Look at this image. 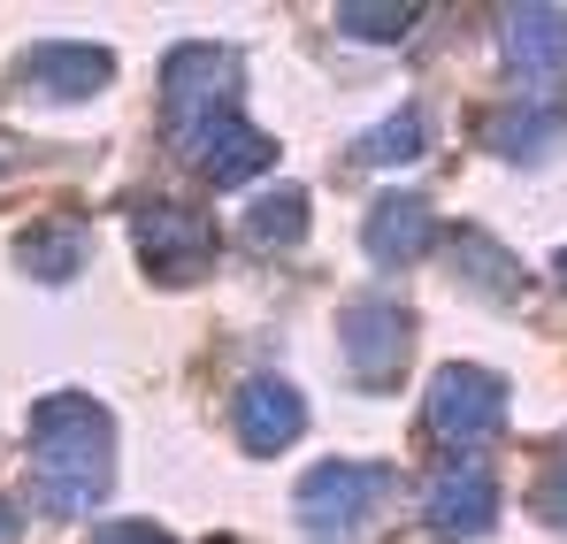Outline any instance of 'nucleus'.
<instances>
[{"instance_id":"412c9836","label":"nucleus","mask_w":567,"mask_h":544,"mask_svg":"<svg viewBox=\"0 0 567 544\" xmlns=\"http://www.w3.org/2000/svg\"><path fill=\"white\" fill-rule=\"evenodd\" d=\"M0 544H16V506L0 499Z\"/></svg>"},{"instance_id":"2eb2a0df","label":"nucleus","mask_w":567,"mask_h":544,"mask_svg":"<svg viewBox=\"0 0 567 544\" xmlns=\"http://www.w3.org/2000/svg\"><path fill=\"white\" fill-rule=\"evenodd\" d=\"M453 261H461V276H468L483 299H498V307L522 299V261H514L491 230H461V238H453Z\"/></svg>"},{"instance_id":"4be33fe9","label":"nucleus","mask_w":567,"mask_h":544,"mask_svg":"<svg viewBox=\"0 0 567 544\" xmlns=\"http://www.w3.org/2000/svg\"><path fill=\"white\" fill-rule=\"evenodd\" d=\"M560 276H567V254H560Z\"/></svg>"},{"instance_id":"1a4fd4ad","label":"nucleus","mask_w":567,"mask_h":544,"mask_svg":"<svg viewBox=\"0 0 567 544\" xmlns=\"http://www.w3.org/2000/svg\"><path fill=\"white\" fill-rule=\"evenodd\" d=\"M115 78V54L93 47V39H47V47H31L23 54V85L39 92V100H93L100 85Z\"/></svg>"},{"instance_id":"6e6552de","label":"nucleus","mask_w":567,"mask_h":544,"mask_svg":"<svg viewBox=\"0 0 567 544\" xmlns=\"http://www.w3.org/2000/svg\"><path fill=\"white\" fill-rule=\"evenodd\" d=\"M230 430H238V445L254 460H277L284 445H299L307 407H299V391H291L284 376H246L238 399H230Z\"/></svg>"},{"instance_id":"aec40b11","label":"nucleus","mask_w":567,"mask_h":544,"mask_svg":"<svg viewBox=\"0 0 567 544\" xmlns=\"http://www.w3.org/2000/svg\"><path fill=\"white\" fill-rule=\"evenodd\" d=\"M93 544H177L169 530H154V522H107Z\"/></svg>"},{"instance_id":"0eeeda50","label":"nucleus","mask_w":567,"mask_h":544,"mask_svg":"<svg viewBox=\"0 0 567 544\" xmlns=\"http://www.w3.org/2000/svg\"><path fill=\"white\" fill-rule=\"evenodd\" d=\"M498 31L506 70L529 85V100H567V8H506Z\"/></svg>"},{"instance_id":"ddd939ff","label":"nucleus","mask_w":567,"mask_h":544,"mask_svg":"<svg viewBox=\"0 0 567 544\" xmlns=\"http://www.w3.org/2000/svg\"><path fill=\"white\" fill-rule=\"evenodd\" d=\"M483 146L498 162H545L567 146V100H506L491 123H483Z\"/></svg>"},{"instance_id":"6ab92c4d","label":"nucleus","mask_w":567,"mask_h":544,"mask_svg":"<svg viewBox=\"0 0 567 544\" xmlns=\"http://www.w3.org/2000/svg\"><path fill=\"white\" fill-rule=\"evenodd\" d=\"M537 522L567 537V445L553 453V468H545V483H537Z\"/></svg>"},{"instance_id":"f3484780","label":"nucleus","mask_w":567,"mask_h":544,"mask_svg":"<svg viewBox=\"0 0 567 544\" xmlns=\"http://www.w3.org/2000/svg\"><path fill=\"white\" fill-rule=\"evenodd\" d=\"M422 138H430V123H422V107H399V115H383L377 131L353 146V162L361 170H391V162H414L422 154Z\"/></svg>"},{"instance_id":"7ed1b4c3","label":"nucleus","mask_w":567,"mask_h":544,"mask_svg":"<svg viewBox=\"0 0 567 544\" xmlns=\"http://www.w3.org/2000/svg\"><path fill=\"white\" fill-rule=\"evenodd\" d=\"M131 238H138L146 276H162V284H199L215 269V254H223L215 223L199 207H177V199H138L131 207Z\"/></svg>"},{"instance_id":"423d86ee","label":"nucleus","mask_w":567,"mask_h":544,"mask_svg":"<svg viewBox=\"0 0 567 544\" xmlns=\"http://www.w3.org/2000/svg\"><path fill=\"white\" fill-rule=\"evenodd\" d=\"M338 338H346V368H353V383H369V391H391L399 376H406V346H414V315L399 307V299H353L346 307V322H338Z\"/></svg>"},{"instance_id":"39448f33","label":"nucleus","mask_w":567,"mask_h":544,"mask_svg":"<svg viewBox=\"0 0 567 544\" xmlns=\"http://www.w3.org/2000/svg\"><path fill=\"white\" fill-rule=\"evenodd\" d=\"M391 491V475H383L377 460H322V468H307L299 475V530L307 537H346V530H361L369 514H377V499Z\"/></svg>"},{"instance_id":"f03ea898","label":"nucleus","mask_w":567,"mask_h":544,"mask_svg":"<svg viewBox=\"0 0 567 544\" xmlns=\"http://www.w3.org/2000/svg\"><path fill=\"white\" fill-rule=\"evenodd\" d=\"M223 115H238V54L215 39H185L162 62V131L185 154L199 131H215Z\"/></svg>"},{"instance_id":"f8f14e48","label":"nucleus","mask_w":567,"mask_h":544,"mask_svg":"<svg viewBox=\"0 0 567 544\" xmlns=\"http://www.w3.org/2000/svg\"><path fill=\"white\" fill-rule=\"evenodd\" d=\"M185 162L207 184H223V192H230V184H254V177H261V170L277 162V146H269V131H254L246 115H223L215 131H199V138L185 146Z\"/></svg>"},{"instance_id":"f257e3e1","label":"nucleus","mask_w":567,"mask_h":544,"mask_svg":"<svg viewBox=\"0 0 567 544\" xmlns=\"http://www.w3.org/2000/svg\"><path fill=\"white\" fill-rule=\"evenodd\" d=\"M31 460H39V506L54 522L93 514L115 483V422L85 391H54L31 407Z\"/></svg>"},{"instance_id":"a211bd4d","label":"nucleus","mask_w":567,"mask_h":544,"mask_svg":"<svg viewBox=\"0 0 567 544\" xmlns=\"http://www.w3.org/2000/svg\"><path fill=\"white\" fill-rule=\"evenodd\" d=\"M414 23H422V8H414V0H406V8H361V0H353V8H338V31H346V39H369V47L406 39Z\"/></svg>"},{"instance_id":"9d476101","label":"nucleus","mask_w":567,"mask_h":544,"mask_svg":"<svg viewBox=\"0 0 567 544\" xmlns=\"http://www.w3.org/2000/svg\"><path fill=\"white\" fill-rule=\"evenodd\" d=\"M361 246H369L377 269H406V261H422V254L437 246V215H430V199H422V192H383L377 207H369V223H361Z\"/></svg>"},{"instance_id":"20e7f679","label":"nucleus","mask_w":567,"mask_h":544,"mask_svg":"<svg viewBox=\"0 0 567 544\" xmlns=\"http://www.w3.org/2000/svg\"><path fill=\"white\" fill-rule=\"evenodd\" d=\"M422 430L437 445H491L506 430V383L491 368H468V361L437 368L430 399H422Z\"/></svg>"},{"instance_id":"dca6fc26","label":"nucleus","mask_w":567,"mask_h":544,"mask_svg":"<svg viewBox=\"0 0 567 544\" xmlns=\"http://www.w3.org/2000/svg\"><path fill=\"white\" fill-rule=\"evenodd\" d=\"M246 238H254L261 254H277V246H299V238H307V192H299V184H277V192H261V199L246 207Z\"/></svg>"},{"instance_id":"4468645a","label":"nucleus","mask_w":567,"mask_h":544,"mask_svg":"<svg viewBox=\"0 0 567 544\" xmlns=\"http://www.w3.org/2000/svg\"><path fill=\"white\" fill-rule=\"evenodd\" d=\"M85 254H93V238H85L78 215H54V223H39V230L16 238V261L39 276V284H70V276L85 269Z\"/></svg>"},{"instance_id":"9b49d317","label":"nucleus","mask_w":567,"mask_h":544,"mask_svg":"<svg viewBox=\"0 0 567 544\" xmlns=\"http://www.w3.org/2000/svg\"><path fill=\"white\" fill-rule=\"evenodd\" d=\"M422 522H430V537H483L491 522H498V483H491V468H437V483H430V499H422Z\"/></svg>"}]
</instances>
